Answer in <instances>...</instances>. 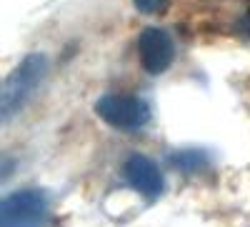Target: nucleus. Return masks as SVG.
<instances>
[{"mask_svg":"<svg viewBox=\"0 0 250 227\" xmlns=\"http://www.w3.org/2000/svg\"><path fill=\"white\" fill-rule=\"evenodd\" d=\"M48 60L43 53H30L5 80L3 85V97H0V110H3V120L8 122L18 110L25 108V102L35 95L38 85L45 77Z\"/></svg>","mask_w":250,"mask_h":227,"instance_id":"obj_1","label":"nucleus"},{"mask_svg":"<svg viewBox=\"0 0 250 227\" xmlns=\"http://www.w3.org/2000/svg\"><path fill=\"white\" fill-rule=\"evenodd\" d=\"M168 162L180 172H200L210 165V157L205 150H175Z\"/></svg>","mask_w":250,"mask_h":227,"instance_id":"obj_6","label":"nucleus"},{"mask_svg":"<svg viewBox=\"0 0 250 227\" xmlns=\"http://www.w3.org/2000/svg\"><path fill=\"white\" fill-rule=\"evenodd\" d=\"M95 113L100 120H105L110 128L133 132L148 125L150 120V108L148 102L135 97V95H125V93H108L95 102Z\"/></svg>","mask_w":250,"mask_h":227,"instance_id":"obj_2","label":"nucleus"},{"mask_svg":"<svg viewBox=\"0 0 250 227\" xmlns=\"http://www.w3.org/2000/svg\"><path fill=\"white\" fill-rule=\"evenodd\" d=\"M238 28H240V33H243V35H248V38H250V10H248V13L240 18Z\"/></svg>","mask_w":250,"mask_h":227,"instance_id":"obj_8","label":"nucleus"},{"mask_svg":"<svg viewBox=\"0 0 250 227\" xmlns=\"http://www.w3.org/2000/svg\"><path fill=\"white\" fill-rule=\"evenodd\" d=\"M123 177L133 190H138L145 197H158L163 192V185H165L158 165L145 155H130L128 160H125Z\"/></svg>","mask_w":250,"mask_h":227,"instance_id":"obj_5","label":"nucleus"},{"mask_svg":"<svg viewBox=\"0 0 250 227\" xmlns=\"http://www.w3.org/2000/svg\"><path fill=\"white\" fill-rule=\"evenodd\" d=\"M135 8L145 15H155V13H163L165 8H168L170 0H133Z\"/></svg>","mask_w":250,"mask_h":227,"instance_id":"obj_7","label":"nucleus"},{"mask_svg":"<svg viewBox=\"0 0 250 227\" xmlns=\"http://www.w3.org/2000/svg\"><path fill=\"white\" fill-rule=\"evenodd\" d=\"M138 57H140V65L145 73L150 75H160L165 73L173 60H175V43L168 30L163 28H145L138 35Z\"/></svg>","mask_w":250,"mask_h":227,"instance_id":"obj_4","label":"nucleus"},{"mask_svg":"<svg viewBox=\"0 0 250 227\" xmlns=\"http://www.w3.org/2000/svg\"><path fill=\"white\" fill-rule=\"evenodd\" d=\"M48 215V197L43 190H18L0 205V227H45Z\"/></svg>","mask_w":250,"mask_h":227,"instance_id":"obj_3","label":"nucleus"}]
</instances>
